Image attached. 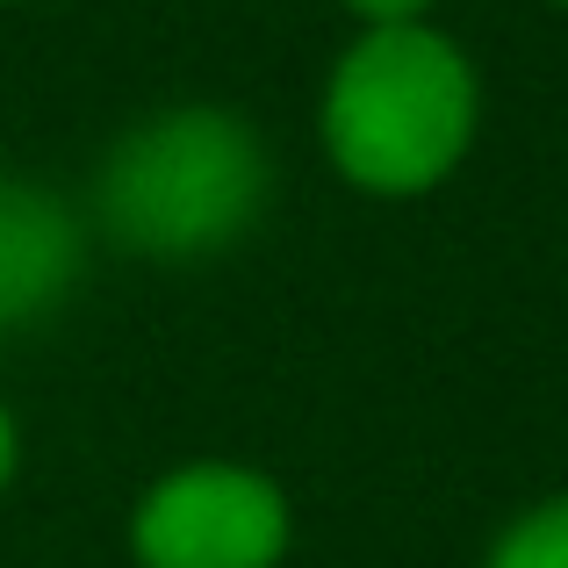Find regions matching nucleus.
Segmentation results:
<instances>
[{"label":"nucleus","mask_w":568,"mask_h":568,"mask_svg":"<svg viewBox=\"0 0 568 568\" xmlns=\"http://www.w3.org/2000/svg\"><path fill=\"white\" fill-rule=\"evenodd\" d=\"M324 152L367 194H425L468 159L483 87L460 43L425 22L367 29L324 80Z\"/></svg>","instance_id":"1"},{"label":"nucleus","mask_w":568,"mask_h":568,"mask_svg":"<svg viewBox=\"0 0 568 568\" xmlns=\"http://www.w3.org/2000/svg\"><path fill=\"white\" fill-rule=\"evenodd\" d=\"M266 202V152L231 109L144 115L94 181L109 237L144 260H202L252 231Z\"/></svg>","instance_id":"2"},{"label":"nucleus","mask_w":568,"mask_h":568,"mask_svg":"<svg viewBox=\"0 0 568 568\" xmlns=\"http://www.w3.org/2000/svg\"><path fill=\"white\" fill-rule=\"evenodd\" d=\"M130 547L144 568H274L288 555V497L260 468L187 460L144 489Z\"/></svg>","instance_id":"3"},{"label":"nucleus","mask_w":568,"mask_h":568,"mask_svg":"<svg viewBox=\"0 0 568 568\" xmlns=\"http://www.w3.org/2000/svg\"><path fill=\"white\" fill-rule=\"evenodd\" d=\"M80 216L29 181H0V332L37 324L80 281Z\"/></svg>","instance_id":"4"},{"label":"nucleus","mask_w":568,"mask_h":568,"mask_svg":"<svg viewBox=\"0 0 568 568\" xmlns=\"http://www.w3.org/2000/svg\"><path fill=\"white\" fill-rule=\"evenodd\" d=\"M489 568H568V497L518 518V526L489 547Z\"/></svg>","instance_id":"5"},{"label":"nucleus","mask_w":568,"mask_h":568,"mask_svg":"<svg viewBox=\"0 0 568 568\" xmlns=\"http://www.w3.org/2000/svg\"><path fill=\"white\" fill-rule=\"evenodd\" d=\"M353 14H361L367 29H388V22H425L432 0H346Z\"/></svg>","instance_id":"6"},{"label":"nucleus","mask_w":568,"mask_h":568,"mask_svg":"<svg viewBox=\"0 0 568 568\" xmlns=\"http://www.w3.org/2000/svg\"><path fill=\"white\" fill-rule=\"evenodd\" d=\"M14 460H22V439H14V417H8V403H0V489L14 483Z\"/></svg>","instance_id":"7"},{"label":"nucleus","mask_w":568,"mask_h":568,"mask_svg":"<svg viewBox=\"0 0 568 568\" xmlns=\"http://www.w3.org/2000/svg\"><path fill=\"white\" fill-rule=\"evenodd\" d=\"M561 8H568V0H561Z\"/></svg>","instance_id":"8"}]
</instances>
